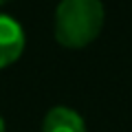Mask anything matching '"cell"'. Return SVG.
Masks as SVG:
<instances>
[{"mask_svg": "<svg viewBox=\"0 0 132 132\" xmlns=\"http://www.w3.org/2000/svg\"><path fill=\"white\" fill-rule=\"evenodd\" d=\"M104 20L101 0H60L53 15V35L64 48H86L99 38Z\"/></svg>", "mask_w": 132, "mask_h": 132, "instance_id": "obj_1", "label": "cell"}, {"mask_svg": "<svg viewBox=\"0 0 132 132\" xmlns=\"http://www.w3.org/2000/svg\"><path fill=\"white\" fill-rule=\"evenodd\" d=\"M27 46V35L18 20L0 13V68L15 64Z\"/></svg>", "mask_w": 132, "mask_h": 132, "instance_id": "obj_2", "label": "cell"}, {"mask_svg": "<svg viewBox=\"0 0 132 132\" xmlns=\"http://www.w3.org/2000/svg\"><path fill=\"white\" fill-rule=\"evenodd\" d=\"M42 132H88L84 119L68 106H55L42 121Z\"/></svg>", "mask_w": 132, "mask_h": 132, "instance_id": "obj_3", "label": "cell"}, {"mask_svg": "<svg viewBox=\"0 0 132 132\" xmlns=\"http://www.w3.org/2000/svg\"><path fill=\"white\" fill-rule=\"evenodd\" d=\"M0 132H5V119L0 117Z\"/></svg>", "mask_w": 132, "mask_h": 132, "instance_id": "obj_4", "label": "cell"}, {"mask_svg": "<svg viewBox=\"0 0 132 132\" xmlns=\"http://www.w3.org/2000/svg\"><path fill=\"white\" fill-rule=\"evenodd\" d=\"M7 2H11V0H0V5H7Z\"/></svg>", "mask_w": 132, "mask_h": 132, "instance_id": "obj_5", "label": "cell"}]
</instances>
